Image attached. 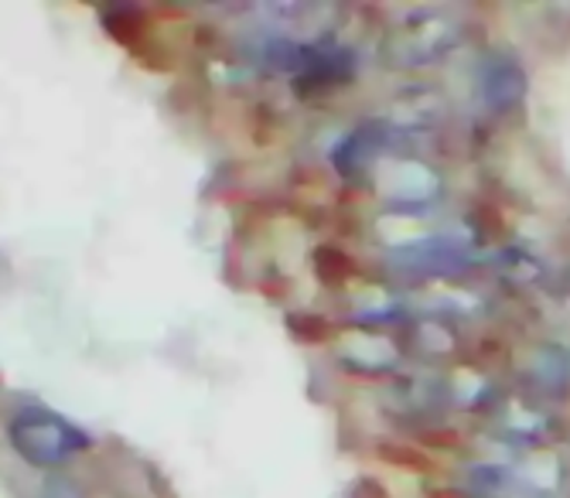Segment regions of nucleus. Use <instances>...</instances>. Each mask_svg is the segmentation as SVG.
<instances>
[{
	"mask_svg": "<svg viewBox=\"0 0 570 498\" xmlns=\"http://www.w3.org/2000/svg\"><path fill=\"white\" fill-rule=\"evenodd\" d=\"M8 440L31 468H51L89 447L86 430L48 407H24L8 420Z\"/></svg>",
	"mask_w": 570,
	"mask_h": 498,
	"instance_id": "1",
	"label": "nucleus"
}]
</instances>
